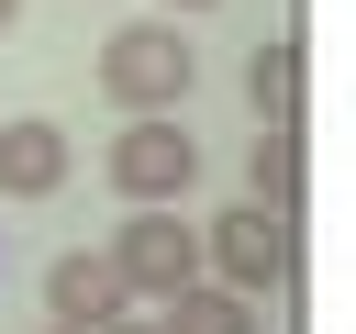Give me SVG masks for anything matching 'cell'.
I'll return each mask as SVG.
<instances>
[{
  "instance_id": "1",
  "label": "cell",
  "mask_w": 356,
  "mask_h": 334,
  "mask_svg": "<svg viewBox=\"0 0 356 334\" xmlns=\"http://www.w3.org/2000/svg\"><path fill=\"white\" fill-rule=\"evenodd\" d=\"M189 78H200V56H189L178 11L122 22V33L100 45V100H111V111H178V100H189Z\"/></svg>"
},
{
  "instance_id": "2",
  "label": "cell",
  "mask_w": 356,
  "mask_h": 334,
  "mask_svg": "<svg viewBox=\"0 0 356 334\" xmlns=\"http://www.w3.org/2000/svg\"><path fill=\"white\" fill-rule=\"evenodd\" d=\"M289 267H300V234H289V212H267V200H234V212H211V223H200V278H222V289L267 301V289H289Z\"/></svg>"
},
{
  "instance_id": "3",
  "label": "cell",
  "mask_w": 356,
  "mask_h": 334,
  "mask_svg": "<svg viewBox=\"0 0 356 334\" xmlns=\"http://www.w3.org/2000/svg\"><path fill=\"white\" fill-rule=\"evenodd\" d=\"M100 178H111L122 200H189V189H200V134H178V111H122Z\"/></svg>"
},
{
  "instance_id": "4",
  "label": "cell",
  "mask_w": 356,
  "mask_h": 334,
  "mask_svg": "<svg viewBox=\"0 0 356 334\" xmlns=\"http://www.w3.org/2000/svg\"><path fill=\"white\" fill-rule=\"evenodd\" d=\"M134 223L111 234V267H122V289L134 301H167V289H189L200 278V223H178V200H122Z\"/></svg>"
},
{
  "instance_id": "5",
  "label": "cell",
  "mask_w": 356,
  "mask_h": 334,
  "mask_svg": "<svg viewBox=\"0 0 356 334\" xmlns=\"http://www.w3.org/2000/svg\"><path fill=\"white\" fill-rule=\"evenodd\" d=\"M67 167H78L67 122H44V111H11V122H0V200H56Z\"/></svg>"
},
{
  "instance_id": "6",
  "label": "cell",
  "mask_w": 356,
  "mask_h": 334,
  "mask_svg": "<svg viewBox=\"0 0 356 334\" xmlns=\"http://www.w3.org/2000/svg\"><path fill=\"white\" fill-rule=\"evenodd\" d=\"M44 312H56V334H100L111 312H134V289H122V267H111V256H89V245H78V256H56V267H44Z\"/></svg>"
},
{
  "instance_id": "7",
  "label": "cell",
  "mask_w": 356,
  "mask_h": 334,
  "mask_svg": "<svg viewBox=\"0 0 356 334\" xmlns=\"http://www.w3.org/2000/svg\"><path fill=\"white\" fill-rule=\"evenodd\" d=\"M156 334H256V301L222 289V278H189V289L156 301Z\"/></svg>"
},
{
  "instance_id": "8",
  "label": "cell",
  "mask_w": 356,
  "mask_h": 334,
  "mask_svg": "<svg viewBox=\"0 0 356 334\" xmlns=\"http://www.w3.org/2000/svg\"><path fill=\"white\" fill-rule=\"evenodd\" d=\"M245 100H256V122H300V45L289 33H267L245 56Z\"/></svg>"
},
{
  "instance_id": "9",
  "label": "cell",
  "mask_w": 356,
  "mask_h": 334,
  "mask_svg": "<svg viewBox=\"0 0 356 334\" xmlns=\"http://www.w3.org/2000/svg\"><path fill=\"white\" fill-rule=\"evenodd\" d=\"M245 178H256V200H267V212H289V223H300V122H267V134H256V156H245Z\"/></svg>"
},
{
  "instance_id": "10",
  "label": "cell",
  "mask_w": 356,
  "mask_h": 334,
  "mask_svg": "<svg viewBox=\"0 0 356 334\" xmlns=\"http://www.w3.org/2000/svg\"><path fill=\"white\" fill-rule=\"evenodd\" d=\"M100 334H156V312H111V323H100Z\"/></svg>"
},
{
  "instance_id": "11",
  "label": "cell",
  "mask_w": 356,
  "mask_h": 334,
  "mask_svg": "<svg viewBox=\"0 0 356 334\" xmlns=\"http://www.w3.org/2000/svg\"><path fill=\"white\" fill-rule=\"evenodd\" d=\"M156 11H178V22H189V11H222V0H156Z\"/></svg>"
},
{
  "instance_id": "12",
  "label": "cell",
  "mask_w": 356,
  "mask_h": 334,
  "mask_svg": "<svg viewBox=\"0 0 356 334\" xmlns=\"http://www.w3.org/2000/svg\"><path fill=\"white\" fill-rule=\"evenodd\" d=\"M11 22H22V0H0V33H11Z\"/></svg>"
}]
</instances>
